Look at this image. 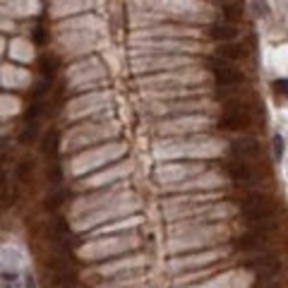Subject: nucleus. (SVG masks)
<instances>
[{
	"mask_svg": "<svg viewBox=\"0 0 288 288\" xmlns=\"http://www.w3.org/2000/svg\"><path fill=\"white\" fill-rule=\"evenodd\" d=\"M240 209H243V219L245 223L259 233H269L276 228V214L269 197L264 195H250L240 202Z\"/></svg>",
	"mask_w": 288,
	"mask_h": 288,
	"instance_id": "obj_1",
	"label": "nucleus"
},
{
	"mask_svg": "<svg viewBox=\"0 0 288 288\" xmlns=\"http://www.w3.org/2000/svg\"><path fill=\"white\" fill-rule=\"evenodd\" d=\"M250 120H252V115L247 111V106H243V103H231V106L226 108V113L221 115L219 125L226 127V130H245V127L250 125Z\"/></svg>",
	"mask_w": 288,
	"mask_h": 288,
	"instance_id": "obj_2",
	"label": "nucleus"
},
{
	"mask_svg": "<svg viewBox=\"0 0 288 288\" xmlns=\"http://www.w3.org/2000/svg\"><path fill=\"white\" fill-rule=\"evenodd\" d=\"M211 72H214V79L219 87H233L245 79L243 72L238 67H233L228 60H211Z\"/></svg>",
	"mask_w": 288,
	"mask_h": 288,
	"instance_id": "obj_3",
	"label": "nucleus"
},
{
	"mask_svg": "<svg viewBox=\"0 0 288 288\" xmlns=\"http://www.w3.org/2000/svg\"><path fill=\"white\" fill-rule=\"evenodd\" d=\"M247 266L255 271L259 281H271V278L278 274V269H281L278 262L271 255H264V257H259V259H250Z\"/></svg>",
	"mask_w": 288,
	"mask_h": 288,
	"instance_id": "obj_4",
	"label": "nucleus"
},
{
	"mask_svg": "<svg viewBox=\"0 0 288 288\" xmlns=\"http://www.w3.org/2000/svg\"><path fill=\"white\" fill-rule=\"evenodd\" d=\"M235 250H243V252H257V250H264L266 247V233H259V231H250L235 238Z\"/></svg>",
	"mask_w": 288,
	"mask_h": 288,
	"instance_id": "obj_5",
	"label": "nucleus"
},
{
	"mask_svg": "<svg viewBox=\"0 0 288 288\" xmlns=\"http://www.w3.org/2000/svg\"><path fill=\"white\" fill-rule=\"evenodd\" d=\"M228 173H231L233 183H238V185H255V171L250 168V164H245V161H233L228 164Z\"/></svg>",
	"mask_w": 288,
	"mask_h": 288,
	"instance_id": "obj_6",
	"label": "nucleus"
},
{
	"mask_svg": "<svg viewBox=\"0 0 288 288\" xmlns=\"http://www.w3.org/2000/svg\"><path fill=\"white\" fill-rule=\"evenodd\" d=\"M233 154L238 161H247V159H255L259 154V147H257L255 139H238V142H233Z\"/></svg>",
	"mask_w": 288,
	"mask_h": 288,
	"instance_id": "obj_7",
	"label": "nucleus"
},
{
	"mask_svg": "<svg viewBox=\"0 0 288 288\" xmlns=\"http://www.w3.org/2000/svg\"><path fill=\"white\" fill-rule=\"evenodd\" d=\"M211 36H214L216 41H233V39L238 36V29H235L233 24H214V27H211Z\"/></svg>",
	"mask_w": 288,
	"mask_h": 288,
	"instance_id": "obj_8",
	"label": "nucleus"
},
{
	"mask_svg": "<svg viewBox=\"0 0 288 288\" xmlns=\"http://www.w3.org/2000/svg\"><path fill=\"white\" fill-rule=\"evenodd\" d=\"M219 53H221L223 60H243L245 56H247V51H245L243 46L238 44H226L219 48Z\"/></svg>",
	"mask_w": 288,
	"mask_h": 288,
	"instance_id": "obj_9",
	"label": "nucleus"
},
{
	"mask_svg": "<svg viewBox=\"0 0 288 288\" xmlns=\"http://www.w3.org/2000/svg\"><path fill=\"white\" fill-rule=\"evenodd\" d=\"M67 235H70V228H67V223L63 221V219H58L56 223H53V238H56L58 245H63L67 240Z\"/></svg>",
	"mask_w": 288,
	"mask_h": 288,
	"instance_id": "obj_10",
	"label": "nucleus"
},
{
	"mask_svg": "<svg viewBox=\"0 0 288 288\" xmlns=\"http://www.w3.org/2000/svg\"><path fill=\"white\" fill-rule=\"evenodd\" d=\"M58 152V132L56 130H51V132L44 137V154H56Z\"/></svg>",
	"mask_w": 288,
	"mask_h": 288,
	"instance_id": "obj_11",
	"label": "nucleus"
},
{
	"mask_svg": "<svg viewBox=\"0 0 288 288\" xmlns=\"http://www.w3.org/2000/svg\"><path fill=\"white\" fill-rule=\"evenodd\" d=\"M223 15H226V20H228V22H238V20H240V15H243V10H240L235 3H228V5L223 8Z\"/></svg>",
	"mask_w": 288,
	"mask_h": 288,
	"instance_id": "obj_12",
	"label": "nucleus"
},
{
	"mask_svg": "<svg viewBox=\"0 0 288 288\" xmlns=\"http://www.w3.org/2000/svg\"><path fill=\"white\" fill-rule=\"evenodd\" d=\"M32 171H34V166H32V161H22L20 164V168H17V176H20V180H29L32 178Z\"/></svg>",
	"mask_w": 288,
	"mask_h": 288,
	"instance_id": "obj_13",
	"label": "nucleus"
},
{
	"mask_svg": "<svg viewBox=\"0 0 288 288\" xmlns=\"http://www.w3.org/2000/svg\"><path fill=\"white\" fill-rule=\"evenodd\" d=\"M274 91L281 96H288V79H276L274 82Z\"/></svg>",
	"mask_w": 288,
	"mask_h": 288,
	"instance_id": "obj_14",
	"label": "nucleus"
},
{
	"mask_svg": "<svg viewBox=\"0 0 288 288\" xmlns=\"http://www.w3.org/2000/svg\"><path fill=\"white\" fill-rule=\"evenodd\" d=\"M274 156H276V159H281V156H283V137H274Z\"/></svg>",
	"mask_w": 288,
	"mask_h": 288,
	"instance_id": "obj_15",
	"label": "nucleus"
},
{
	"mask_svg": "<svg viewBox=\"0 0 288 288\" xmlns=\"http://www.w3.org/2000/svg\"><path fill=\"white\" fill-rule=\"evenodd\" d=\"M252 3L257 5V15H262V17H264V15H266V5H264V0H252Z\"/></svg>",
	"mask_w": 288,
	"mask_h": 288,
	"instance_id": "obj_16",
	"label": "nucleus"
},
{
	"mask_svg": "<svg viewBox=\"0 0 288 288\" xmlns=\"http://www.w3.org/2000/svg\"><path fill=\"white\" fill-rule=\"evenodd\" d=\"M3 190H5V176L0 173V192H3Z\"/></svg>",
	"mask_w": 288,
	"mask_h": 288,
	"instance_id": "obj_17",
	"label": "nucleus"
}]
</instances>
